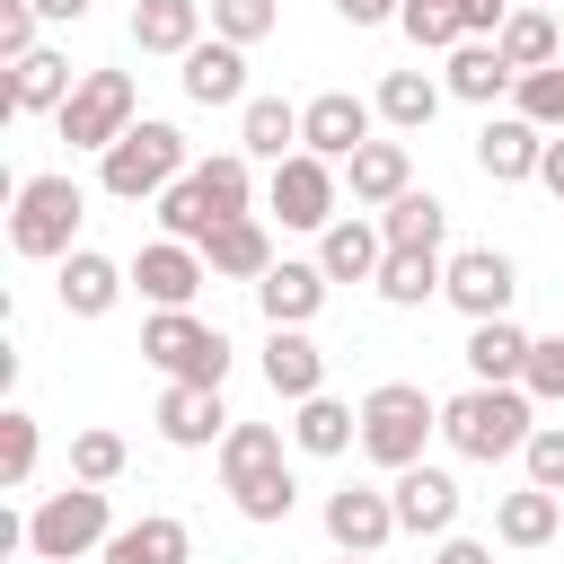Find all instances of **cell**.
I'll use <instances>...</instances> for the list:
<instances>
[{
	"instance_id": "1",
	"label": "cell",
	"mask_w": 564,
	"mask_h": 564,
	"mask_svg": "<svg viewBox=\"0 0 564 564\" xmlns=\"http://www.w3.org/2000/svg\"><path fill=\"white\" fill-rule=\"evenodd\" d=\"M529 432H538V397H529V388H476V379H467L458 397H441V441H449V458H467V467L520 458Z\"/></svg>"
},
{
	"instance_id": "2",
	"label": "cell",
	"mask_w": 564,
	"mask_h": 564,
	"mask_svg": "<svg viewBox=\"0 0 564 564\" xmlns=\"http://www.w3.org/2000/svg\"><path fill=\"white\" fill-rule=\"evenodd\" d=\"M79 220H88V194L70 167H44V176H18L9 185V247L26 264H62L79 256Z\"/></svg>"
},
{
	"instance_id": "3",
	"label": "cell",
	"mask_w": 564,
	"mask_h": 564,
	"mask_svg": "<svg viewBox=\"0 0 564 564\" xmlns=\"http://www.w3.org/2000/svg\"><path fill=\"white\" fill-rule=\"evenodd\" d=\"M432 432H441V397H432V388L379 379V388L361 397V458H370V467H388V476L423 467V441H432Z\"/></svg>"
},
{
	"instance_id": "4",
	"label": "cell",
	"mask_w": 564,
	"mask_h": 564,
	"mask_svg": "<svg viewBox=\"0 0 564 564\" xmlns=\"http://www.w3.org/2000/svg\"><path fill=\"white\" fill-rule=\"evenodd\" d=\"M115 529H123V520H115L106 485H62V494H44V502L26 511V555H35V564H88V555H106Z\"/></svg>"
},
{
	"instance_id": "5",
	"label": "cell",
	"mask_w": 564,
	"mask_h": 564,
	"mask_svg": "<svg viewBox=\"0 0 564 564\" xmlns=\"http://www.w3.org/2000/svg\"><path fill=\"white\" fill-rule=\"evenodd\" d=\"M194 167V150H185V132L167 123V115H141L106 159H97V185L115 194V203H159L176 176Z\"/></svg>"
},
{
	"instance_id": "6",
	"label": "cell",
	"mask_w": 564,
	"mask_h": 564,
	"mask_svg": "<svg viewBox=\"0 0 564 564\" xmlns=\"http://www.w3.org/2000/svg\"><path fill=\"white\" fill-rule=\"evenodd\" d=\"M141 361L159 379H185V388H220L229 379V335L194 308H150L141 317Z\"/></svg>"
},
{
	"instance_id": "7",
	"label": "cell",
	"mask_w": 564,
	"mask_h": 564,
	"mask_svg": "<svg viewBox=\"0 0 564 564\" xmlns=\"http://www.w3.org/2000/svg\"><path fill=\"white\" fill-rule=\"evenodd\" d=\"M132 123H141V88H132V70H79L70 106L53 115V132H62L70 150H97V159H106Z\"/></svg>"
},
{
	"instance_id": "8",
	"label": "cell",
	"mask_w": 564,
	"mask_h": 564,
	"mask_svg": "<svg viewBox=\"0 0 564 564\" xmlns=\"http://www.w3.org/2000/svg\"><path fill=\"white\" fill-rule=\"evenodd\" d=\"M264 212H273L282 229L326 238V229L344 220V167H335V159H317V150H291V159L264 176Z\"/></svg>"
},
{
	"instance_id": "9",
	"label": "cell",
	"mask_w": 564,
	"mask_h": 564,
	"mask_svg": "<svg viewBox=\"0 0 564 564\" xmlns=\"http://www.w3.org/2000/svg\"><path fill=\"white\" fill-rule=\"evenodd\" d=\"M441 300H449L467 326L511 317V300H520V264H511L502 247H458V256H449V282H441Z\"/></svg>"
},
{
	"instance_id": "10",
	"label": "cell",
	"mask_w": 564,
	"mask_h": 564,
	"mask_svg": "<svg viewBox=\"0 0 564 564\" xmlns=\"http://www.w3.org/2000/svg\"><path fill=\"white\" fill-rule=\"evenodd\" d=\"M361 141H379V106L370 97H352V88H317L308 106H300V150H317V159H352Z\"/></svg>"
},
{
	"instance_id": "11",
	"label": "cell",
	"mask_w": 564,
	"mask_h": 564,
	"mask_svg": "<svg viewBox=\"0 0 564 564\" xmlns=\"http://www.w3.org/2000/svg\"><path fill=\"white\" fill-rule=\"evenodd\" d=\"M317 520H326V546H335V555H379V546L397 538V502H388V485H335Z\"/></svg>"
},
{
	"instance_id": "12",
	"label": "cell",
	"mask_w": 564,
	"mask_h": 564,
	"mask_svg": "<svg viewBox=\"0 0 564 564\" xmlns=\"http://www.w3.org/2000/svg\"><path fill=\"white\" fill-rule=\"evenodd\" d=\"M388 502H397V529H405V538H449L467 494H458V476H449V467H432V458H423V467L388 476Z\"/></svg>"
},
{
	"instance_id": "13",
	"label": "cell",
	"mask_w": 564,
	"mask_h": 564,
	"mask_svg": "<svg viewBox=\"0 0 564 564\" xmlns=\"http://www.w3.org/2000/svg\"><path fill=\"white\" fill-rule=\"evenodd\" d=\"M203 282H212V264H203V247H185V238H150V247L132 256V291H141L150 308H194Z\"/></svg>"
},
{
	"instance_id": "14",
	"label": "cell",
	"mask_w": 564,
	"mask_h": 564,
	"mask_svg": "<svg viewBox=\"0 0 564 564\" xmlns=\"http://www.w3.org/2000/svg\"><path fill=\"white\" fill-rule=\"evenodd\" d=\"M159 441L167 449H220L229 441V405H220V388H185V379H167L159 388Z\"/></svg>"
},
{
	"instance_id": "15",
	"label": "cell",
	"mask_w": 564,
	"mask_h": 564,
	"mask_svg": "<svg viewBox=\"0 0 564 564\" xmlns=\"http://www.w3.org/2000/svg\"><path fill=\"white\" fill-rule=\"evenodd\" d=\"M538 159H546V132L529 115H485L476 123V167L494 185H538Z\"/></svg>"
},
{
	"instance_id": "16",
	"label": "cell",
	"mask_w": 564,
	"mask_h": 564,
	"mask_svg": "<svg viewBox=\"0 0 564 564\" xmlns=\"http://www.w3.org/2000/svg\"><path fill=\"white\" fill-rule=\"evenodd\" d=\"M326 264L317 256H282L264 282H256V308H264V326H317V308H326Z\"/></svg>"
},
{
	"instance_id": "17",
	"label": "cell",
	"mask_w": 564,
	"mask_h": 564,
	"mask_svg": "<svg viewBox=\"0 0 564 564\" xmlns=\"http://www.w3.org/2000/svg\"><path fill=\"white\" fill-rule=\"evenodd\" d=\"M264 388H273L282 405L326 397V352H317L308 326H264Z\"/></svg>"
},
{
	"instance_id": "18",
	"label": "cell",
	"mask_w": 564,
	"mask_h": 564,
	"mask_svg": "<svg viewBox=\"0 0 564 564\" xmlns=\"http://www.w3.org/2000/svg\"><path fill=\"white\" fill-rule=\"evenodd\" d=\"M176 88H185V106H247V44L203 35V44L176 62Z\"/></svg>"
},
{
	"instance_id": "19",
	"label": "cell",
	"mask_w": 564,
	"mask_h": 564,
	"mask_svg": "<svg viewBox=\"0 0 564 564\" xmlns=\"http://www.w3.org/2000/svg\"><path fill=\"white\" fill-rule=\"evenodd\" d=\"M344 194H352V212H388L397 194H414V150L405 141H361L344 159Z\"/></svg>"
},
{
	"instance_id": "20",
	"label": "cell",
	"mask_w": 564,
	"mask_h": 564,
	"mask_svg": "<svg viewBox=\"0 0 564 564\" xmlns=\"http://www.w3.org/2000/svg\"><path fill=\"white\" fill-rule=\"evenodd\" d=\"M203 264H212V282H264L282 256H273V229H264V212H247V220H220L212 238H203Z\"/></svg>"
},
{
	"instance_id": "21",
	"label": "cell",
	"mask_w": 564,
	"mask_h": 564,
	"mask_svg": "<svg viewBox=\"0 0 564 564\" xmlns=\"http://www.w3.org/2000/svg\"><path fill=\"white\" fill-rule=\"evenodd\" d=\"M467 379L476 388H520L529 379V352H538V335L529 326H511V317H485V326H467Z\"/></svg>"
},
{
	"instance_id": "22",
	"label": "cell",
	"mask_w": 564,
	"mask_h": 564,
	"mask_svg": "<svg viewBox=\"0 0 564 564\" xmlns=\"http://www.w3.org/2000/svg\"><path fill=\"white\" fill-rule=\"evenodd\" d=\"M62 308L70 317H115V300L132 291V264H115V256H97V247H79V256H62Z\"/></svg>"
},
{
	"instance_id": "23",
	"label": "cell",
	"mask_w": 564,
	"mask_h": 564,
	"mask_svg": "<svg viewBox=\"0 0 564 564\" xmlns=\"http://www.w3.org/2000/svg\"><path fill=\"white\" fill-rule=\"evenodd\" d=\"M555 529H564V494H546V485H511L494 502V546L538 555V546H555Z\"/></svg>"
},
{
	"instance_id": "24",
	"label": "cell",
	"mask_w": 564,
	"mask_h": 564,
	"mask_svg": "<svg viewBox=\"0 0 564 564\" xmlns=\"http://www.w3.org/2000/svg\"><path fill=\"white\" fill-rule=\"evenodd\" d=\"M97 564H194V529H185L176 511H141V520H123V529L106 538Z\"/></svg>"
},
{
	"instance_id": "25",
	"label": "cell",
	"mask_w": 564,
	"mask_h": 564,
	"mask_svg": "<svg viewBox=\"0 0 564 564\" xmlns=\"http://www.w3.org/2000/svg\"><path fill=\"white\" fill-rule=\"evenodd\" d=\"M70 88H79V70H70V53H53V44H35L26 62H9V115H62Z\"/></svg>"
},
{
	"instance_id": "26",
	"label": "cell",
	"mask_w": 564,
	"mask_h": 564,
	"mask_svg": "<svg viewBox=\"0 0 564 564\" xmlns=\"http://www.w3.org/2000/svg\"><path fill=\"white\" fill-rule=\"evenodd\" d=\"M317 264H326V282H379V264H388L379 220H370V212H344V220L317 238Z\"/></svg>"
},
{
	"instance_id": "27",
	"label": "cell",
	"mask_w": 564,
	"mask_h": 564,
	"mask_svg": "<svg viewBox=\"0 0 564 564\" xmlns=\"http://www.w3.org/2000/svg\"><path fill=\"white\" fill-rule=\"evenodd\" d=\"M203 18H212L203 0H132V44L159 62H185L203 44Z\"/></svg>"
},
{
	"instance_id": "28",
	"label": "cell",
	"mask_w": 564,
	"mask_h": 564,
	"mask_svg": "<svg viewBox=\"0 0 564 564\" xmlns=\"http://www.w3.org/2000/svg\"><path fill=\"white\" fill-rule=\"evenodd\" d=\"M441 88H449L458 106H485V115H494V106H502V97H511L520 79H511L502 44H458V53L441 62Z\"/></svg>"
},
{
	"instance_id": "29",
	"label": "cell",
	"mask_w": 564,
	"mask_h": 564,
	"mask_svg": "<svg viewBox=\"0 0 564 564\" xmlns=\"http://www.w3.org/2000/svg\"><path fill=\"white\" fill-rule=\"evenodd\" d=\"M291 449H300V458H344V449H361V405H344V397L291 405Z\"/></svg>"
},
{
	"instance_id": "30",
	"label": "cell",
	"mask_w": 564,
	"mask_h": 564,
	"mask_svg": "<svg viewBox=\"0 0 564 564\" xmlns=\"http://www.w3.org/2000/svg\"><path fill=\"white\" fill-rule=\"evenodd\" d=\"M212 458H220V485H229V494H247V485H264V476L291 467V458H282V423H229V441H220Z\"/></svg>"
},
{
	"instance_id": "31",
	"label": "cell",
	"mask_w": 564,
	"mask_h": 564,
	"mask_svg": "<svg viewBox=\"0 0 564 564\" xmlns=\"http://www.w3.org/2000/svg\"><path fill=\"white\" fill-rule=\"evenodd\" d=\"M441 282H449V256L441 247H388V264H379V300L388 308H423V300H441Z\"/></svg>"
},
{
	"instance_id": "32",
	"label": "cell",
	"mask_w": 564,
	"mask_h": 564,
	"mask_svg": "<svg viewBox=\"0 0 564 564\" xmlns=\"http://www.w3.org/2000/svg\"><path fill=\"white\" fill-rule=\"evenodd\" d=\"M238 150L264 159V167H282V159L300 150V106H291V97H247V106H238Z\"/></svg>"
},
{
	"instance_id": "33",
	"label": "cell",
	"mask_w": 564,
	"mask_h": 564,
	"mask_svg": "<svg viewBox=\"0 0 564 564\" xmlns=\"http://www.w3.org/2000/svg\"><path fill=\"white\" fill-rule=\"evenodd\" d=\"M441 97H449V88H441L432 70H388V79L370 88V106H379L388 132H423V123L441 115Z\"/></svg>"
},
{
	"instance_id": "34",
	"label": "cell",
	"mask_w": 564,
	"mask_h": 564,
	"mask_svg": "<svg viewBox=\"0 0 564 564\" xmlns=\"http://www.w3.org/2000/svg\"><path fill=\"white\" fill-rule=\"evenodd\" d=\"M194 185H203L212 220H247V212H256V159H247V150H212V159H194Z\"/></svg>"
},
{
	"instance_id": "35",
	"label": "cell",
	"mask_w": 564,
	"mask_h": 564,
	"mask_svg": "<svg viewBox=\"0 0 564 564\" xmlns=\"http://www.w3.org/2000/svg\"><path fill=\"white\" fill-rule=\"evenodd\" d=\"M494 44H502L511 79H529V70H555V62H564V35H555V18H546V9H511Z\"/></svg>"
},
{
	"instance_id": "36",
	"label": "cell",
	"mask_w": 564,
	"mask_h": 564,
	"mask_svg": "<svg viewBox=\"0 0 564 564\" xmlns=\"http://www.w3.org/2000/svg\"><path fill=\"white\" fill-rule=\"evenodd\" d=\"M370 220H379V238H388V247H441V238H449V203H441L432 185L397 194V203H388V212H370Z\"/></svg>"
},
{
	"instance_id": "37",
	"label": "cell",
	"mask_w": 564,
	"mask_h": 564,
	"mask_svg": "<svg viewBox=\"0 0 564 564\" xmlns=\"http://www.w3.org/2000/svg\"><path fill=\"white\" fill-rule=\"evenodd\" d=\"M132 467V449H123V432H106V423H88V432H70V485H115Z\"/></svg>"
},
{
	"instance_id": "38",
	"label": "cell",
	"mask_w": 564,
	"mask_h": 564,
	"mask_svg": "<svg viewBox=\"0 0 564 564\" xmlns=\"http://www.w3.org/2000/svg\"><path fill=\"white\" fill-rule=\"evenodd\" d=\"M35 458H44V432H35L26 405H9V414H0V485H9V494L35 485Z\"/></svg>"
},
{
	"instance_id": "39",
	"label": "cell",
	"mask_w": 564,
	"mask_h": 564,
	"mask_svg": "<svg viewBox=\"0 0 564 564\" xmlns=\"http://www.w3.org/2000/svg\"><path fill=\"white\" fill-rule=\"evenodd\" d=\"M397 26H405L423 53H441V62L467 44V26H458V0H405V18H397Z\"/></svg>"
},
{
	"instance_id": "40",
	"label": "cell",
	"mask_w": 564,
	"mask_h": 564,
	"mask_svg": "<svg viewBox=\"0 0 564 564\" xmlns=\"http://www.w3.org/2000/svg\"><path fill=\"white\" fill-rule=\"evenodd\" d=\"M212 9V35L220 44H264L282 26V0H203Z\"/></svg>"
},
{
	"instance_id": "41",
	"label": "cell",
	"mask_w": 564,
	"mask_h": 564,
	"mask_svg": "<svg viewBox=\"0 0 564 564\" xmlns=\"http://www.w3.org/2000/svg\"><path fill=\"white\" fill-rule=\"evenodd\" d=\"M238 502V520H256V529H282L291 511H300V476L282 467V476H264V485H247V494H229Z\"/></svg>"
},
{
	"instance_id": "42",
	"label": "cell",
	"mask_w": 564,
	"mask_h": 564,
	"mask_svg": "<svg viewBox=\"0 0 564 564\" xmlns=\"http://www.w3.org/2000/svg\"><path fill=\"white\" fill-rule=\"evenodd\" d=\"M511 115H529L538 132H564V62H555V70H529V79L511 88Z\"/></svg>"
},
{
	"instance_id": "43",
	"label": "cell",
	"mask_w": 564,
	"mask_h": 564,
	"mask_svg": "<svg viewBox=\"0 0 564 564\" xmlns=\"http://www.w3.org/2000/svg\"><path fill=\"white\" fill-rule=\"evenodd\" d=\"M520 485H546V494H564V423H538L529 432V449H520Z\"/></svg>"
},
{
	"instance_id": "44",
	"label": "cell",
	"mask_w": 564,
	"mask_h": 564,
	"mask_svg": "<svg viewBox=\"0 0 564 564\" xmlns=\"http://www.w3.org/2000/svg\"><path fill=\"white\" fill-rule=\"evenodd\" d=\"M538 405H564V326L555 335H538V352H529V379H520Z\"/></svg>"
},
{
	"instance_id": "45",
	"label": "cell",
	"mask_w": 564,
	"mask_h": 564,
	"mask_svg": "<svg viewBox=\"0 0 564 564\" xmlns=\"http://www.w3.org/2000/svg\"><path fill=\"white\" fill-rule=\"evenodd\" d=\"M35 26H44V18H35V0H0V53H9V62H26V53H35Z\"/></svg>"
},
{
	"instance_id": "46",
	"label": "cell",
	"mask_w": 564,
	"mask_h": 564,
	"mask_svg": "<svg viewBox=\"0 0 564 564\" xmlns=\"http://www.w3.org/2000/svg\"><path fill=\"white\" fill-rule=\"evenodd\" d=\"M502 18H511V0H458V26H467V44H494V35H502Z\"/></svg>"
},
{
	"instance_id": "47",
	"label": "cell",
	"mask_w": 564,
	"mask_h": 564,
	"mask_svg": "<svg viewBox=\"0 0 564 564\" xmlns=\"http://www.w3.org/2000/svg\"><path fill=\"white\" fill-rule=\"evenodd\" d=\"M335 18H344V26H397L405 0H335Z\"/></svg>"
},
{
	"instance_id": "48",
	"label": "cell",
	"mask_w": 564,
	"mask_h": 564,
	"mask_svg": "<svg viewBox=\"0 0 564 564\" xmlns=\"http://www.w3.org/2000/svg\"><path fill=\"white\" fill-rule=\"evenodd\" d=\"M432 564H494V546H485V538H458V529H449V538H432Z\"/></svg>"
},
{
	"instance_id": "49",
	"label": "cell",
	"mask_w": 564,
	"mask_h": 564,
	"mask_svg": "<svg viewBox=\"0 0 564 564\" xmlns=\"http://www.w3.org/2000/svg\"><path fill=\"white\" fill-rule=\"evenodd\" d=\"M538 185L564 203V132H546V159H538Z\"/></svg>"
},
{
	"instance_id": "50",
	"label": "cell",
	"mask_w": 564,
	"mask_h": 564,
	"mask_svg": "<svg viewBox=\"0 0 564 564\" xmlns=\"http://www.w3.org/2000/svg\"><path fill=\"white\" fill-rule=\"evenodd\" d=\"M26 555V511H0V564Z\"/></svg>"
},
{
	"instance_id": "51",
	"label": "cell",
	"mask_w": 564,
	"mask_h": 564,
	"mask_svg": "<svg viewBox=\"0 0 564 564\" xmlns=\"http://www.w3.org/2000/svg\"><path fill=\"white\" fill-rule=\"evenodd\" d=\"M97 0H35V18H53V26H79Z\"/></svg>"
},
{
	"instance_id": "52",
	"label": "cell",
	"mask_w": 564,
	"mask_h": 564,
	"mask_svg": "<svg viewBox=\"0 0 564 564\" xmlns=\"http://www.w3.org/2000/svg\"><path fill=\"white\" fill-rule=\"evenodd\" d=\"M335 564H379V555H335Z\"/></svg>"
},
{
	"instance_id": "53",
	"label": "cell",
	"mask_w": 564,
	"mask_h": 564,
	"mask_svg": "<svg viewBox=\"0 0 564 564\" xmlns=\"http://www.w3.org/2000/svg\"><path fill=\"white\" fill-rule=\"evenodd\" d=\"M511 9H538V0H511Z\"/></svg>"
}]
</instances>
